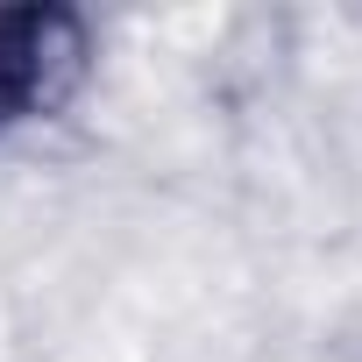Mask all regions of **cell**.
I'll list each match as a JSON object with an SVG mask.
<instances>
[{
	"instance_id": "obj_1",
	"label": "cell",
	"mask_w": 362,
	"mask_h": 362,
	"mask_svg": "<svg viewBox=\"0 0 362 362\" xmlns=\"http://www.w3.org/2000/svg\"><path fill=\"white\" fill-rule=\"evenodd\" d=\"M86 50L93 43L71 8H0V135L64 107Z\"/></svg>"
}]
</instances>
